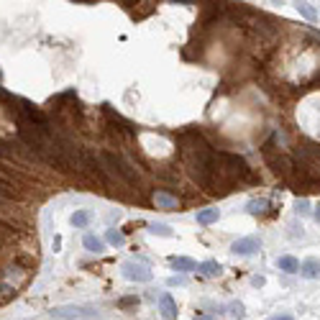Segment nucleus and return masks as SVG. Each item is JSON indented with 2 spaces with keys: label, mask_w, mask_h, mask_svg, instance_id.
Masks as SVG:
<instances>
[{
  "label": "nucleus",
  "mask_w": 320,
  "mask_h": 320,
  "mask_svg": "<svg viewBox=\"0 0 320 320\" xmlns=\"http://www.w3.org/2000/svg\"><path fill=\"white\" fill-rule=\"evenodd\" d=\"M297 159H300V169L313 179L310 169H320V144H315L310 139H300V144H297Z\"/></svg>",
  "instance_id": "nucleus-1"
},
{
  "label": "nucleus",
  "mask_w": 320,
  "mask_h": 320,
  "mask_svg": "<svg viewBox=\"0 0 320 320\" xmlns=\"http://www.w3.org/2000/svg\"><path fill=\"white\" fill-rule=\"evenodd\" d=\"M98 307H90V305H62V307H54L51 318L54 320H82V318H98Z\"/></svg>",
  "instance_id": "nucleus-2"
},
{
  "label": "nucleus",
  "mask_w": 320,
  "mask_h": 320,
  "mask_svg": "<svg viewBox=\"0 0 320 320\" xmlns=\"http://www.w3.org/2000/svg\"><path fill=\"white\" fill-rule=\"evenodd\" d=\"M121 271H123V277L131 279V282H151L154 279L151 269H148L146 264H136V261H125V264L121 267Z\"/></svg>",
  "instance_id": "nucleus-3"
},
{
  "label": "nucleus",
  "mask_w": 320,
  "mask_h": 320,
  "mask_svg": "<svg viewBox=\"0 0 320 320\" xmlns=\"http://www.w3.org/2000/svg\"><path fill=\"white\" fill-rule=\"evenodd\" d=\"M261 248V241L256 236H248V238H238V241L231 244V254L236 256H251V254H256V251Z\"/></svg>",
  "instance_id": "nucleus-4"
},
{
  "label": "nucleus",
  "mask_w": 320,
  "mask_h": 320,
  "mask_svg": "<svg viewBox=\"0 0 320 320\" xmlns=\"http://www.w3.org/2000/svg\"><path fill=\"white\" fill-rule=\"evenodd\" d=\"M159 310H162V315L167 320H174L177 318V302H174V297L169 295V292H164L162 297H159Z\"/></svg>",
  "instance_id": "nucleus-5"
},
{
  "label": "nucleus",
  "mask_w": 320,
  "mask_h": 320,
  "mask_svg": "<svg viewBox=\"0 0 320 320\" xmlns=\"http://www.w3.org/2000/svg\"><path fill=\"white\" fill-rule=\"evenodd\" d=\"M300 274L305 279H320V259H305L300 264Z\"/></svg>",
  "instance_id": "nucleus-6"
},
{
  "label": "nucleus",
  "mask_w": 320,
  "mask_h": 320,
  "mask_svg": "<svg viewBox=\"0 0 320 320\" xmlns=\"http://www.w3.org/2000/svg\"><path fill=\"white\" fill-rule=\"evenodd\" d=\"M221 218V210L218 208H205V210H197V223L200 225H210Z\"/></svg>",
  "instance_id": "nucleus-7"
},
{
  "label": "nucleus",
  "mask_w": 320,
  "mask_h": 320,
  "mask_svg": "<svg viewBox=\"0 0 320 320\" xmlns=\"http://www.w3.org/2000/svg\"><path fill=\"white\" fill-rule=\"evenodd\" d=\"M169 264H172L177 271H192V269H197V264L192 259H187V256H172L169 259Z\"/></svg>",
  "instance_id": "nucleus-8"
},
{
  "label": "nucleus",
  "mask_w": 320,
  "mask_h": 320,
  "mask_svg": "<svg viewBox=\"0 0 320 320\" xmlns=\"http://www.w3.org/2000/svg\"><path fill=\"white\" fill-rule=\"evenodd\" d=\"M197 269L205 274V277H221V271H223V267L218 264V261H213V259H208V261H202V264H197Z\"/></svg>",
  "instance_id": "nucleus-9"
},
{
  "label": "nucleus",
  "mask_w": 320,
  "mask_h": 320,
  "mask_svg": "<svg viewBox=\"0 0 320 320\" xmlns=\"http://www.w3.org/2000/svg\"><path fill=\"white\" fill-rule=\"evenodd\" d=\"M267 208H269V200H264V197H254L246 202V213H251V215H261Z\"/></svg>",
  "instance_id": "nucleus-10"
},
{
  "label": "nucleus",
  "mask_w": 320,
  "mask_h": 320,
  "mask_svg": "<svg viewBox=\"0 0 320 320\" xmlns=\"http://www.w3.org/2000/svg\"><path fill=\"white\" fill-rule=\"evenodd\" d=\"M82 246H85L87 251H93V254H100V251H105V244H102L98 236H93V233H87V236L82 238Z\"/></svg>",
  "instance_id": "nucleus-11"
},
{
  "label": "nucleus",
  "mask_w": 320,
  "mask_h": 320,
  "mask_svg": "<svg viewBox=\"0 0 320 320\" xmlns=\"http://www.w3.org/2000/svg\"><path fill=\"white\" fill-rule=\"evenodd\" d=\"M277 267H279L282 271L295 274V271H300V261H297L295 256H279V259H277Z\"/></svg>",
  "instance_id": "nucleus-12"
},
{
  "label": "nucleus",
  "mask_w": 320,
  "mask_h": 320,
  "mask_svg": "<svg viewBox=\"0 0 320 320\" xmlns=\"http://www.w3.org/2000/svg\"><path fill=\"white\" fill-rule=\"evenodd\" d=\"M90 218H93V215H90V210H74L72 218H70V223H72L74 228H87V225H90Z\"/></svg>",
  "instance_id": "nucleus-13"
},
{
  "label": "nucleus",
  "mask_w": 320,
  "mask_h": 320,
  "mask_svg": "<svg viewBox=\"0 0 320 320\" xmlns=\"http://www.w3.org/2000/svg\"><path fill=\"white\" fill-rule=\"evenodd\" d=\"M148 231H151L154 236H164V238H172L174 236V231L169 225H164V223H148Z\"/></svg>",
  "instance_id": "nucleus-14"
},
{
  "label": "nucleus",
  "mask_w": 320,
  "mask_h": 320,
  "mask_svg": "<svg viewBox=\"0 0 320 320\" xmlns=\"http://www.w3.org/2000/svg\"><path fill=\"white\" fill-rule=\"evenodd\" d=\"M297 10H300V16L307 18L310 24H315V21H318V10H315L310 3H300V5H297Z\"/></svg>",
  "instance_id": "nucleus-15"
},
{
  "label": "nucleus",
  "mask_w": 320,
  "mask_h": 320,
  "mask_svg": "<svg viewBox=\"0 0 320 320\" xmlns=\"http://www.w3.org/2000/svg\"><path fill=\"white\" fill-rule=\"evenodd\" d=\"M105 238H108L110 246H123V244H125V236H123L121 231H116V228H108V231H105Z\"/></svg>",
  "instance_id": "nucleus-16"
},
{
  "label": "nucleus",
  "mask_w": 320,
  "mask_h": 320,
  "mask_svg": "<svg viewBox=\"0 0 320 320\" xmlns=\"http://www.w3.org/2000/svg\"><path fill=\"white\" fill-rule=\"evenodd\" d=\"M156 205L159 208H177V197H167V195H162V192H156Z\"/></svg>",
  "instance_id": "nucleus-17"
},
{
  "label": "nucleus",
  "mask_w": 320,
  "mask_h": 320,
  "mask_svg": "<svg viewBox=\"0 0 320 320\" xmlns=\"http://www.w3.org/2000/svg\"><path fill=\"white\" fill-rule=\"evenodd\" d=\"M228 310H231V318H244V305L241 302H231Z\"/></svg>",
  "instance_id": "nucleus-18"
},
{
  "label": "nucleus",
  "mask_w": 320,
  "mask_h": 320,
  "mask_svg": "<svg viewBox=\"0 0 320 320\" xmlns=\"http://www.w3.org/2000/svg\"><path fill=\"white\" fill-rule=\"evenodd\" d=\"M307 208H310V205H307V200H297V202H295V210L300 213V215H305Z\"/></svg>",
  "instance_id": "nucleus-19"
},
{
  "label": "nucleus",
  "mask_w": 320,
  "mask_h": 320,
  "mask_svg": "<svg viewBox=\"0 0 320 320\" xmlns=\"http://www.w3.org/2000/svg\"><path fill=\"white\" fill-rule=\"evenodd\" d=\"M187 279L185 277H169L167 279V284H169V287H182V284H185Z\"/></svg>",
  "instance_id": "nucleus-20"
},
{
  "label": "nucleus",
  "mask_w": 320,
  "mask_h": 320,
  "mask_svg": "<svg viewBox=\"0 0 320 320\" xmlns=\"http://www.w3.org/2000/svg\"><path fill=\"white\" fill-rule=\"evenodd\" d=\"M133 302H139V300H136V297H123L121 300V305H133Z\"/></svg>",
  "instance_id": "nucleus-21"
},
{
  "label": "nucleus",
  "mask_w": 320,
  "mask_h": 320,
  "mask_svg": "<svg viewBox=\"0 0 320 320\" xmlns=\"http://www.w3.org/2000/svg\"><path fill=\"white\" fill-rule=\"evenodd\" d=\"M251 284H254V287H261V284H264V277H254V279H251Z\"/></svg>",
  "instance_id": "nucleus-22"
},
{
  "label": "nucleus",
  "mask_w": 320,
  "mask_h": 320,
  "mask_svg": "<svg viewBox=\"0 0 320 320\" xmlns=\"http://www.w3.org/2000/svg\"><path fill=\"white\" fill-rule=\"evenodd\" d=\"M269 320H295L292 315H277V318H269Z\"/></svg>",
  "instance_id": "nucleus-23"
},
{
  "label": "nucleus",
  "mask_w": 320,
  "mask_h": 320,
  "mask_svg": "<svg viewBox=\"0 0 320 320\" xmlns=\"http://www.w3.org/2000/svg\"><path fill=\"white\" fill-rule=\"evenodd\" d=\"M315 221H318V223H320V202H318V205H315Z\"/></svg>",
  "instance_id": "nucleus-24"
},
{
  "label": "nucleus",
  "mask_w": 320,
  "mask_h": 320,
  "mask_svg": "<svg viewBox=\"0 0 320 320\" xmlns=\"http://www.w3.org/2000/svg\"><path fill=\"white\" fill-rule=\"evenodd\" d=\"M195 320H213L210 315H200V318H195Z\"/></svg>",
  "instance_id": "nucleus-25"
}]
</instances>
